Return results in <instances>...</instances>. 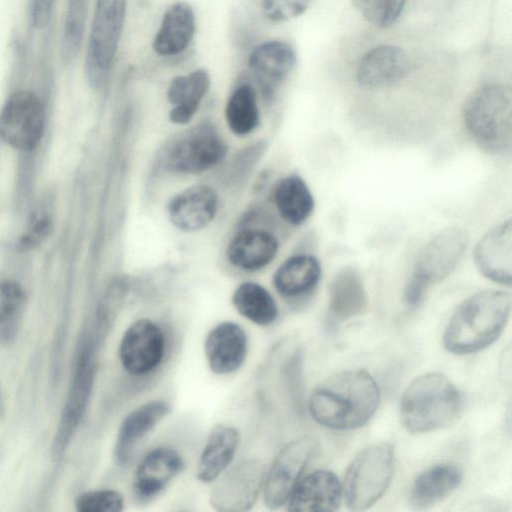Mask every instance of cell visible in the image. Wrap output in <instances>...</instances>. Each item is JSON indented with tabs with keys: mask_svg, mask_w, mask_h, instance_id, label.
<instances>
[{
	"mask_svg": "<svg viewBox=\"0 0 512 512\" xmlns=\"http://www.w3.org/2000/svg\"><path fill=\"white\" fill-rule=\"evenodd\" d=\"M321 277V265L312 255H295L283 262L274 274L276 290L285 297H297L311 291Z\"/></svg>",
	"mask_w": 512,
	"mask_h": 512,
	"instance_id": "obj_28",
	"label": "cell"
},
{
	"mask_svg": "<svg viewBox=\"0 0 512 512\" xmlns=\"http://www.w3.org/2000/svg\"><path fill=\"white\" fill-rule=\"evenodd\" d=\"M264 480V465L259 460L242 461L216 482L210 503L217 511H247L255 504Z\"/></svg>",
	"mask_w": 512,
	"mask_h": 512,
	"instance_id": "obj_10",
	"label": "cell"
},
{
	"mask_svg": "<svg viewBox=\"0 0 512 512\" xmlns=\"http://www.w3.org/2000/svg\"><path fill=\"white\" fill-rule=\"evenodd\" d=\"M511 309V297L498 290H484L464 300L451 317L444 335L445 348L454 354L475 353L502 333Z\"/></svg>",
	"mask_w": 512,
	"mask_h": 512,
	"instance_id": "obj_2",
	"label": "cell"
},
{
	"mask_svg": "<svg viewBox=\"0 0 512 512\" xmlns=\"http://www.w3.org/2000/svg\"><path fill=\"white\" fill-rule=\"evenodd\" d=\"M278 251L275 236L265 230H248L238 234L227 248L230 263L242 270H257L269 264Z\"/></svg>",
	"mask_w": 512,
	"mask_h": 512,
	"instance_id": "obj_26",
	"label": "cell"
},
{
	"mask_svg": "<svg viewBox=\"0 0 512 512\" xmlns=\"http://www.w3.org/2000/svg\"><path fill=\"white\" fill-rule=\"evenodd\" d=\"M317 448L311 437L287 444L276 456L263 484L264 501L270 509L286 504Z\"/></svg>",
	"mask_w": 512,
	"mask_h": 512,
	"instance_id": "obj_8",
	"label": "cell"
},
{
	"mask_svg": "<svg viewBox=\"0 0 512 512\" xmlns=\"http://www.w3.org/2000/svg\"><path fill=\"white\" fill-rule=\"evenodd\" d=\"M52 219L48 211L39 209L33 213L22 238V244L27 247L39 245L49 235Z\"/></svg>",
	"mask_w": 512,
	"mask_h": 512,
	"instance_id": "obj_36",
	"label": "cell"
},
{
	"mask_svg": "<svg viewBox=\"0 0 512 512\" xmlns=\"http://www.w3.org/2000/svg\"><path fill=\"white\" fill-rule=\"evenodd\" d=\"M225 118L236 135H247L258 126L260 114L257 95L251 85L242 84L232 92L226 103Z\"/></svg>",
	"mask_w": 512,
	"mask_h": 512,
	"instance_id": "obj_31",
	"label": "cell"
},
{
	"mask_svg": "<svg viewBox=\"0 0 512 512\" xmlns=\"http://www.w3.org/2000/svg\"><path fill=\"white\" fill-rule=\"evenodd\" d=\"M94 377V365L90 346H86L78 359L76 373L64 407L59 428L54 440L53 451L60 454L69 442L74 429L85 410Z\"/></svg>",
	"mask_w": 512,
	"mask_h": 512,
	"instance_id": "obj_19",
	"label": "cell"
},
{
	"mask_svg": "<svg viewBox=\"0 0 512 512\" xmlns=\"http://www.w3.org/2000/svg\"><path fill=\"white\" fill-rule=\"evenodd\" d=\"M218 196L207 185H195L176 195L168 205L171 222L178 229L191 232L206 227L215 217Z\"/></svg>",
	"mask_w": 512,
	"mask_h": 512,
	"instance_id": "obj_17",
	"label": "cell"
},
{
	"mask_svg": "<svg viewBox=\"0 0 512 512\" xmlns=\"http://www.w3.org/2000/svg\"><path fill=\"white\" fill-rule=\"evenodd\" d=\"M310 0H263L264 16L272 22H284L303 14Z\"/></svg>",
	"mask_w": 512,
	"mask_h": 512,
	"instance_id": "obj_35",
	"label": "cell"
},
{
	"mask_svg": "<svg viewBox=\"0 0 512 512\" xmlns=\"http://www.w3.org/2000/svg\"><path fill=\"white\" fill-rule=\"evenodd\" d=\"M204 350L214 373L230 374L239 369L246 358V334L238 324L223 322L208 333Z\"/></svg>",
	"mask_w": 512,
	"mask_h": 512,
	"instance_id": "obj_18",
	"label": "cell"
},
{
	"mask_svg": "<svg viewBox=\"0 0 512 512\" xmlns=\"http://www.w3.org/2000/svg\"><path fill=\"white\" fill-rule=\"evenodd\" d=\"M164 349L165 340L160 327L149 319H140L123 334L119 357L128 373L144 375L159 365Z\"/></svg>",
	"mask_w": 512,
	"mask_h": 512,
	"instance_id": "obj_12",
	"label": "cell"
},
{
	"mask_svg": "<svg viewBox=\"0 0 512 512\" xmlns=\"http://www.w3.org/2000/svg\"><path fill=\"white\" fill-rule=\"evenodd\" d=\"M183 468V459L175 450L159 447L150 451L135 471L132 485L135 498L139 502L153 499Z\"/></svg>",
	"mask_w": 512,
	"mask_h": 512,
	"instance_id": "obj_15",
	"label": "cell"
},
{
	"mask_svg": "<svg viewBox=\"0 0 512 512\" xmlns=\"http://www.w3.org/2000/svg\"><path fill=\"white\" fill-rule=\"evenodd\" d=\"M408 72L405 52L393 45H379L368 51L357 68V82L365 89L389 87L399 82Z\"/></svg>",
	"mask_w": 512,
	"mask_h": 512,
	"instance_id": "obj_16",
	"label": "cell"
},
{
	"mask_svg": "<svg viewBox=\"0 0 512 512\" xmlns=\"http://www.w3.org/2000/svg\"><path fill=\"white\" fill-rule=\"evenodd\" d=\"M232 303L245 318L258 325H269L278 314L277 304L267 289L254 282H244L234 291Z\"/></svg>",
	"mask_w": 512,
	"mask_h": 512,
	"instance_id": "obj_30",
	"label": "cell"
},
{
	"mask_svg": "<svg viewBox=\"0 0 512 512\" xmlns=\"http://www.w3.org/2000/svg\"><path fill=\"white\" fill-rule=\"evenodd\" d=\"M210 87V75L205 69H196L187 75L174 77L167 89V99L173 108L169 119L175 124L188 123Z\"/></svg>",
	"mask_w": 512,
	"mask_h": 512,
	"instance_id": "obj_23",
	"label": "cell"
},
{
	"mask_svg": "<svg viewBox=\"0 0 512 512\" xmlns=\"http://www.w3.org/2000/svg\"><path fill=\"white\" fill-rule=\"evenodd\" d=\"M240 436L236 428L216 425L206 440L197 466V478L204 483L216 480L234 458Z\"/></svg>",
	"mask_w": 512,
	"mask_h": 512,
	"instance_id": "obj_24",
	"label": "cell"
},
{
	"mask_svg": "<svg viewBox=\"0 0 512 512\" xmlns=\"http://www.w3.org/2000/svg\"><path fill=\"white\" fill-rule=\"evenodd\" d=\"M23 301L21 286L11 280L0 281V323L8 320Z\"/></svg>",
	"mask_w": 512,
	"mask_h": 512,
	"instance_id": "obj_37",
	"label": "cell"
},
{
	"mask_svg": "<svg viewBox=\"0 0 512 512\" xmlns=\"http://www.w3.org/2000/svg\"><path fill=\"white\" fill-rule=\"evenodd\" d=\"M227 152L223 139L210 125H199L168 150L167 167L175 172L198 174L221 162Z\"/></svg>",
	"mask_w": 512,
	"mask_h": 512,
	"instance_id": "obj_9",
	"label": "cell"
},
{
	"mask_svg": "<svg viewBox=\"0 0 512 512\" xmlns=\"http://www.w3.org/2000/svg\"><path fill=\"white\" fill-rule=\"evenodd\" d=\"M464 123L481 147L493 154L511 149L512 92L508 86L487 84L466 101Z\"/></svg>",
	"mask_w": 512,
	"mask_h": 512,
	"instance_id": "obj_4",
	"label": "cell"
},
{
	"mask_svg": "<svg viewBox=\"0 0 512 512\" xmlns=\"http://www.w3.org/2000/svg\"><path fill=\"white\" fill-rule=\"evenodd\" d=\"M45 126L44 108L39 98L28 91L12 94L0 111V137L21 151L38 146Z\"/></svg>",
	"mask_w": 512,
	"mask_h": 512,
	"instance_id": "obj_7",
	"label": "cell"
},
{
	"mask_svg": "<svg viewBox=\"0 0 512 512\" xmlns=\"http://www.w3.org/2000/svg\"><path fill=\"white\" fill-rule=\"evenodd\" d=\"M170 411L167 402L153 400L131 411L122 421L116 438L114 457L118 465H128L139 441Z\"/></svg>",
	"mask_w": 512,
	"mask_h": 512,
	"instance_id": "obj_21",
	"label": "cell"
},
{
	"mask_svg": "<svg viewBox=\"0 0 512 512\" xmlns=\"http://www.w3.org/2000/svg\"><path fill=\"white\" fill-rule=\"evenodd\" d=\"M476 267L486 278L510 286L512 279L511 219L489 230L474 250Z\"/></svg>",
	"mask_w": 512,
	"mask_h": 512,
	"instance_id": "obj_14",
	"label": "cell"
},
{
	"mask_svg": "<svg viewBox=\"0 0 512 512\" xmlns=\"http://www.w3.org/2000/svg\"><path fill=\"white\" fill-rule=\"evenodd\" d=\"M394 469V449L377 443L363 449L347 469L343 493L351 510L361 511L375 504L387 490Z\"/></svg>",
	"mask_w": 512,
	"mask_h": 512,
	"instance_id": "obj_5",
	"label": "cell"
},
{
	"mask_svg": "<svg viewBox=\"0 0 512 512\" xmlns=\"http://www.w3.org/2000/svg\"><path fill=\"white\" fill-rule=\"evenodd\" d=\"M428 285L414 275L411 276L404 290V301L409 307L418 306L428 289Z\"/></svg>",
	"mask_w": 512,
	"mask_h": 512,
	"instance_id": "obj_38",
	"label": "cell"
},
{
	"mask_svg": "<svg viewBox=\"0 0 512 512\" xmlns=\"http://www.w3.org/2000/svg\"><path fill=\"white\" fill-rule=\"evenodd\" d=\"M461 471L452 464L434 465L419 474L410 491V504L426 510L447 497L460 484Z\"/></svg>",
	"mask_w": 512,
	"mask_h": 512,
	"instance_id": "obj_27",
	"label": "cell"
},
{
	"mask_svg": "<svg viewBox=\"0 0 512 512\" xmlns=\"http://www.w3.org/2000/svg\"><path fill=\"white\" fill-rule=\"evenodd\" d=\"M281 217L292 225L304 223L314 210V198L305 181L298 175L282 179L274 193Z\"/></svg>",
	"mask_w": 512,
	"mask_h": 512,
	"instance_id": "obj_29",
	"label": "cell"
},
{
	"mask_svg": "<svg viewBox=\"0 0 512 512\" xmlns=\"http://www.w3.org/2000/svg\"><path fill=\"white\" fill-rule=\"evenodd\" d=\"M196 32L192 6L185 1L172 4L163 14L153 39V50L160 56H175L187 49Z\"/></svg>",
	"mask_w": 512,
	"mask_h": 512,
	"instance_id": "obj_22",
	"label": "cell"
},
{
	"mask_svg": "<svg viewBox=\"0 0 512 512\" xmlns=\"http://www.w3.org/2000/svg\"><path fill=\"white\" fill-rule=\"evenodd\" d=\"M380 391L364 370H347L319 384L308 401L310 414L323 426L347 430L364 425L374 415Z\"/></svg>",
	"mask_w": 512,
	"mask_h": 512,
	"instance_id": "obj_1",
	"label": "cell"
},
{
	"mask_svg": "<svg viewBox=\"0 0 512 512\" xmlns=\"http://www.w3.org/2000/svg\"><path fill=\"white\" fill-rule=\"evenodd\" d=\"M461 397L443 374L430 372L415 378L405 389L400 403L401 421L412 433L441 429L459 414Z\"/></svg>",
	"mask_w": 512,
	"mask_h": 512,
	"instance_id": "obj_3",
	"label": "cell"
},
{
	"mask_svg": "<svg viewBox=\"0 0 512 512\" xmlns=\"http://www.w3.org/2000/svg\"><path fill=\"white\" fill-rule=\"evenodd\" d=\"M127 0H96L91 24L85 76L93 88L102 87L111 71L126 17Z\"/></svg>",
	"mask_w": 512,
	"mask_h": 512,
	"instance_id": "obj_6",
	"label": "cell"
},
{
	"mask_svg": "<svg viewBox=\"0 0 512 512\" xmlns=\"http://www.w3.org/2000/svg\"><path fill=\"white\" fill-rule=\"evenodd\" d=\"M89 0H68L61 54L65 62L78 54L86 27Z\"/></svg>",
	"mask_w": 512,
	"mask_h": 512,
	"instance_id": "obj_32",
	"label": "cell"
},
{
	"mask_svg": "<svg viewBox=\"0 0 512 512\" xmlns=\"http://www.w3.org/2000/svg\"><path fill=\"white\" fill-rule=\"evenodd\" d=\"M75 507L80 512H119L124 508V498L115 490L89 491L77 497Z\"/></svg>",
	"mask_w": 512,
	"mask_h": 512,
	"instance_id": "obj_34",
	"label": "cell"
},
{
	"mask_svg": "<svg viewBox=\"0 0 512 512\" xmlns=\"http://www.w3.org/2000/svg\"><path fill=\"white\" fill-rule=\"evenodd\" d=\"M408 0H352L361 15L376 27L393 25Z\"/></svg>",
	"mask_w": 512,
	"mask_h": 512,
	"instance_id": "obj_33",
	"label": "cell"
},
{
	"mask_svg": "<svg viewBox=\"0 0 512 512\" xmlns=\"http://www.w3.org/2000/svg\"><path fill=\"white\" fill-rule=\"evenodd\" d=\"M468 246L467 233L458 227L443 230L421 250L412 275L428 286L451 274Z\"/></svg>",
	"mask_w": 512,
	"mask_h": 512,
	"instance_id": "obj_11",
	"label": "cell"
},
{
	"mask_svg": "<svg viewBox=\"0 0 512 512\" xmlns=\"http://www.w3.org/2000/svg\"><path fill=\"white\" fill-rule=\"evenodd\" d=\"M366 304V292L357 271L352 268L340 270L329 287V318L335 323L346 321L361 314Z\"/></svg>",
	"mask_w": 512,
	"mask_h": 512,
	"instance_id": "obj_25",
	"label": "cell"
},
{
	"mask_svg": "<svg viewBox=\"0 0 512 512\" xmlns=\"http://www.w3.org/2000/svg\"><path fill=\"white\" fill-rule=\"evenodd\" d=\"M54 0H32L31 19L33 25L41 29L47 25L53 10Z\"/></svg>",
	"mask_w": 512,
	"mask_h": 512,
	"instance_id": "obj_39",
	"label": "cell"
},
{
	"mask_svg": "<svg viewBox=\"0 0 512 512\" xmlns=\"http://www.w3.org/2000/svg\"><path fill=\"white\" fill-rule=\"evenodd\" d=\"M342 487L338 477L328 470H316L301 478L289 500L290 511H334L341 502Z\"/></svg>",
	"mask_w": 512,
	"mask_h": 512,
	"instance_id": "obj_20",
	"label": "cell"
},
{
	"mask_svg": "<svg viewBox=\"0 0 512 512\" xmlns=\"http://www.w3.org/2000/svg\"><path fill=\"white\" fill-rule=\"evenodd\" d=\"M296 65L294 49L280 40L266 41L258 45L248 58V66L267 98L288 78Z\"/></svg>",
	"mask_w": 512,
	"mask_h": 512,
	"instance_id": "obj_13",
	"label": "cell"
}]
</instances>
